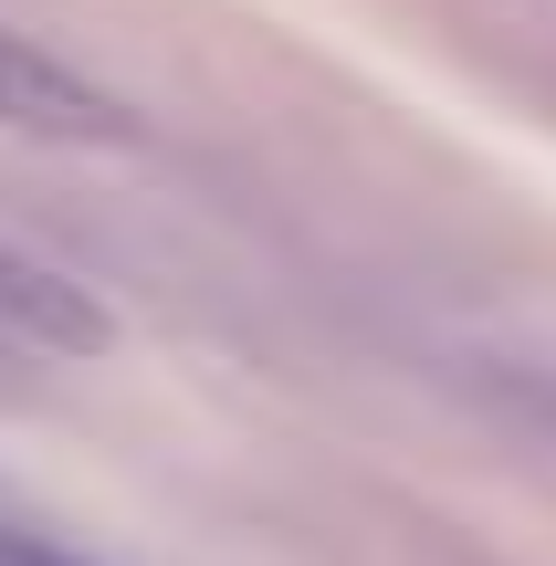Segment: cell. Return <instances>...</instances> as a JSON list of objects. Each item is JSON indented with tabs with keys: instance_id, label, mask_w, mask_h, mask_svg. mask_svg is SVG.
Returning <instances> with one entry per match:
<instances>
[{
	"instance_id": "cell-1",
	"label": "cell",
	"mask_w": 556,
	"mask_h": 566,
	"mask_svg": "<svg viewBox=\"0 0 556 566\" xmlns=\"http://www.w3.org/2000/svg\"><path fill=\"white\" fill-rule=\"evenodd\" d=\"M0 126L11 137H42V147H126L137 137V116L84 63H63L53 42L11 32V21H0Z\"/></svg>"
},
{
	"instance_id": "cell-2",
	"label": "cell",
	"mask_w": 556,
	"mask_h": 566,
	"mask_svg": "<svg viewBox=\"0 0 556 566\" xmlns=\"http://www.w3.org/2000/svg\"><path fill=\"white\" fill-rule=\"evenodd\" d=\"M105 336L116 325H105V304L74 273H53V263L0 242V357H95Z\"/></svg>"
},
{
	"instance_id": "cell-3",
	"label": "cell",
	"mask_w": 556,
	"mask_h": 566,
	"mask_svg": "<svg viewBox=\"0 0 556 566\" xmlns=\"http://www.w3.org/2000/svg\"><path fill=\"white\" fill-rule=\"evenodd\" d=\"M494 388H504V399H515L525 420H536L546 441H556V378H515V367H494Z\"/></svg>"
},
{
	"instance_id": "cell-4",
	"label": "cell",
	"mask_w": 556,
	"mask_h": 566,
	"mask_svg": "<svg viewBox=\"0 0 556 566\" xmlns=\"http://www.w3.org/2000/svg\"><path fill=\"white\" fill-rule=\"evenodd\" d=\"M0 566H84V556H63V546H42V535H11V525H0Z\"/></svg>"
}]
</instances>
